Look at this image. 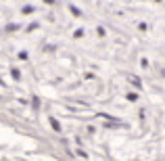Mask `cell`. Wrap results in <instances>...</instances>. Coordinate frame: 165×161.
Listing matches in <instances>:
<instances>
[{
  "instance_id": "7a4b0ae2",
  "label": "cell",
  "mask_w": 165,
  "mask_h": 161,
  "mask_svg": "<svg viewBox=\"0 0 165 161\" xmlns=\"http://www.w3.org/2000/svg\"><path fill=\"white\" fill-rule=\"evenodd\" d=\"M50 123H52V128H54L57 132H61V125H59V121L57 119H50Z\"/></svg>"
},
{
  "instance_id": "3957f363",
  "label": "cell",
  "mask_w": 165,
  "mask_h": 161,
  "mask_svg": "<svg viewBox=\"0 0 165 161\" xmlns=\"http://www.w3.org/2000/svg\"><path fill=\"white\" fill-rule=\"evenodd\" d=\"M127 101H132V103H136V101H138V94H134V92H132V94H127Z\"/></svg>"
},
{
  "instance_id": "6da1fadb",
  "label": "cell",
  "mask_w": 165,
  "mask_h": 161,
  "mask_svg": "<svg viewBox=\"0 0 165 161\" xmlns=\"http://www.w3.org/2000/svg\"><path fill=\"white\" fill-rule=\"evenodd\" d=\"M127 80L132 82V84H134V86H136V88H142V82H140V78H138V76H130V78H127Z\"/></svg>"
},
{
  "instance_id": "277c9868",
  "label": "cell",
  "mask_w": 165,
  "mask_h": 161,
  "mask_svg": "<svg viewBox=\"0 0 165 161\" xmlns=\"http://www.w3.org/2000/svg\"><path fill=\"white\" fill-rule=\"evenodd\" d=\"M11 73H13V78H17V80H19V76H21L19 69H11Z\"/></svg>"
}]
</instances>
